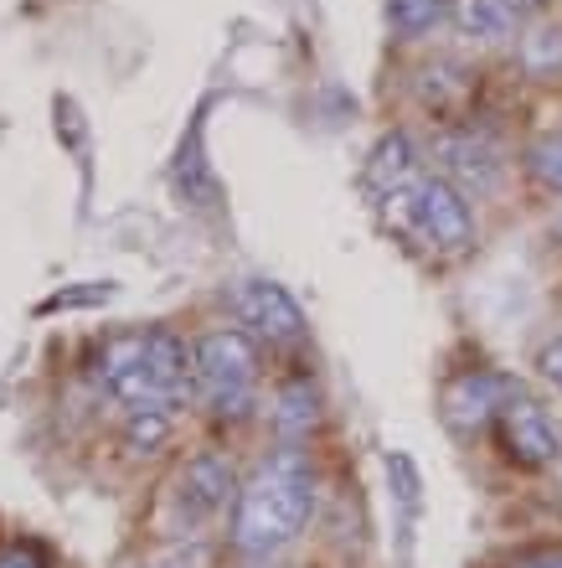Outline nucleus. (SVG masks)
Returning <instances> with one entry per match:
<instances>
[{
	"label": "nucleus",
	"mask_w": 562,
	"mask_h": 568,
	"mask_svg": "<svg viewBox=\"0 0 562 568\" xmlns=\"http://www.w3.org/2000/svg\"><path fill=\"white\" fill-rule=\"evenodd\" d=\"M268 424L279 434V445H305L320 424V393H315L310 377H284L274 388V404H268Z\"/></svg>",
	"instance_id": "9"
},
{
	"label": "nucleus",
	"mask_w": 562,
	"mask_h": 568,
	"mask_svg": "<svg viewBox=\"0 0 562 568\" xmlns=\"http://www.w3.org/2000/svg\"><path fill=\"white\" fill-rule=\"evenodd\" d=\"M192 373L196 393L207 398L217 419H243L253 408V388H258V346H253L248 331L217 326L207 336H196Z\"/></svg>",
	"instance_id": "2"
},
{
	"label": "nucleus",
	"mask_w": 562,
	"mask_h": 568,
	"mask_svg": "<svg viewBox=\"0 0 562 568\" xmlns=\"http://www.w3.org/2000/svg\"><path fill=\"white\" fill-rule=\"evenodd\" d=\"M552 233H558V239H562V207H558V223H552Z\"/></svg>",
	"instance_id": "22"
},
{
	"label": "nucleus",
	"mask_w": 562,
	"mask_h": 568,
	"mask_svg": "<svg viewBox=\"0 0 562 568\" xmlns=\"http://www.w3.org/2000/svg\"><path fill=\"white\" fill-rule=\"evenodd\" d=\"M392 207H398L402 227L418 233V239L439 248V254H464L474 243V212H470V196L459 192L454 181H445L439 171L423 176L413 192L402 196H387Z\"/></svg>",
	"instance_id": "3"
},
{
	"label": "nucleus",
	"mask_w": 562,
	"mask_h": 568,
	"mask_svg": "<svg viewBox=\"0 0 562 568\" xmlns=\"http://www.w3.org/2000/svg\"><path fill=\"white\" fill-rule=\"evenodd\" d=\"M176 434V419H171V408H134L130 419H124V445L134 455H155Z\"/></svg>",
	"instance_id": "15"
},
{
	"label": "nucleus",
	"mask_w": 562,
	"mask_h": 568,
	"mask_svg": "<svg viewBox=\"0 0 562 568\" xmlns=\"http://www.w3.org/2000/svg\"><path fill=\"white\" fill-rule=\"evenodd\" d=\"M237 491H243V486H237V470L223 449H196L176 476V517L186 527H202V523H212L227 501H237Z\"/></svg>",
	"instance_id": "5"
},
{
	"label": "nucleus",
	"mask_w": 562,
	"mask_h": 568,
	"mask_svg": "<svg viewBox=\"0 0 562 568\" xmlns=\"http://www.w3.org/2000/svg\"><path fill=\"white\" fill-rule=\"evenodd\" d=\"M517 62L527 78H558L562 73V27L558 21H537L532 31L517 37Z\"/></svg>",
	"instance_id": "13"
},
{
	"label": "nucleus",
	"mask_w": 562,
	"mask_h": 568,
	"mask_svg": "<svg viewBox=\"0 0 562 568\" xmlns=\"http://www.w3.org/2000/svg\"><path fill=\"white\" fill-rule=\"evenodd\" d=\"M367 181H371V192H382V196L413 192L418 181H423V171H418V145L402 135V130L382 135L367 155Z\"/></svg>",
	"instance_id": "10"
},
{
	"label": "nucleus",
	"mask_w": 562,
	"mask_h": 568,
	"mask_svg": "<svg viewBox=\"0 0 562 568\" xmlns=\"http://www.w3.org/2000/svg\"><path fill=\"white\" fill-rule=\"evenodd\" d=\"M449 21L464 42L474 47H505L517 42V21L521 16L505 6V0H454L449 6Z\"/></svg>",
	"instance_id": "11"
},
{
	"label": "nucleus",
	"mask_w": 562,
	"mask_h": 568,
	"mask_svg": "<svg viewBox=\"0 0 562 568\" xmlns=\"http://www.w3.org/2000/svg\"><path fill=\"white\" fill-rule=\"evenodd\" d=\"M315 465L310 449L279 445L233 501V548L243 558H274L315 517Z\"/></svg>",
	"instance_id": "1"
},
{
	"label": "nucleus",
	"mask_w": 562,
	"mask_h": 568,
	"mask_svg": "<svg viewBox=\"0 0 562 568\" xmlns=\"http://www.w3.org/2000/svg\"><path fill=\"white\" fill-rule=\"evenodd\" d=\"M495 424H501V445L505 455L517 465H532V470H542V465H558L562 460V434L558 424H552V414L537 398H527V393H517L511 404L495 414Z\"/></svg>",
	"instance_id": "7"
},
{
	"label": "nucleus",
	"mask_w": 562,
	"mask_h": 568,
	"mask_svg": "<svg viewBox=\"0 0 562 568\" xmlns=\"http://www.w3.org/2000/svg\"><path fill=\"white\" fill-rule=\"evenodd\" d=\"M527 176L542 186V192L562 196V130H548V135H537L532 145H527Z\"/></svg>",
	"instance_id": "16"
},
{
	"label": "nucleus",
	"mask_w": 562,
	"mask_h": 568,
	"mask_svg": "<svg viewBox=\"0 0 562 568\" xmlns=\"http://www.w3.org/2000/svg\"><path fill=\"white\" fill-rule=\"evenodd\" d=\"M454 0H387V27L398 31L402 42H423L449 21Z\"/></svg>",
	"instance_id": "14"
},
{
	"label": "nucleus",
	"mask_w": 562,
	"mask_h": 568,
	"mask_svg": "<svg viewBox=\"0 0 562 568\" xmlns=\"http://www.w3.org/2000/svg\"><path fill=\"white\" fill-rule=\"evenodd\" d=\"M0 568H47V564H42V554H37V548L11 542V548H0Z\"/></svg>",
	"instance_id": "19"
},
{
	"label": "nucleus",
	"mask_w": 562,
	"mask_h": 568,
	"mask_svg": "<svg viewBox=\"0 0 562 568\" xmlns=\"http://www.w3.org/2000/svg\"><path fill=\"white\" fill-rule=\"evenodd\" d=\"M233 311H237V321L268 346H295L299 336H305V311H299L295 295L274 280H237Z\"/></svg>",
	"instance_id": "6"
},
{
	"label": "nucleus",
	"mask_w": 562,
	"mask_h": 568,
	"mask_svg": "<svg viewBox=\"0 0 562 568\" xmlns=\"http://www.w3.org/2000/svg\"><path fill=\"white\" fill-rule=\"evenodd\" d=\"M521 393L517 377L505 373H490V367H474V373H459L445 383V419L454 429H480L501 414L511 398Z\"/></svg>",
	"instance_id": "8"
},
{
	"label": "nucleus",
	"mask_w": 562,
	"mask_h": 568,
	"mask_svg": "<svg viewBox=\"0 0 562 568\" xmlns=\"http://www.w3.org/2000/svg\"><path fill=\"white\" fill-rule=\"evenodd\" d=\"M517 568H562V554L558 548H548V554H527V558H517Z\"/></svg>",
	"instance_id": "20"
},
{
	"label": "nucleus",
	"mask_w": 562,
	"mask_h": 568,
	"mask_svg": "<svg viewBox=\"0 0 562 568\" xmlns=\"http://www.w3.org/2000/svg\"><path fill=\"white\" fill-rule=\"evenodd\" d=\"M537 373H542V377L552 383V388L562 393V336L542 342V352H537Z\"/></svg>",
	"instance_id": "18"
},
{
	"label": "nucleus",
	"mask_w": 562,
	"mask_h": 568,
	"mask_svg": "<svg viewBox=\"0 0 562 568\" xmlns=\"http://www.w3.org/2000/svg\"><path fill=\"white\" fill-rule=\"evenodd\" d=\"M382 470H387V486L398 496L402 511H418L423 507V476H418V465L402 455V449H387L382 455Z\"/></svg>",
	"instance_id": "17"
},
{
	"label": "nucleus",
	"mask_w": 562,
	"mask_h": 568,
	"mask_svg": "<svg viewBox=\"0 0 562 568\" xmlns=\"http://www.w3.org/2000/svg\"><path fill=\"white\" fill-rule=\"evenodd\" d=\"M429 155H433V165H439V176L454 181L464 196L501 192L505 155H501V145L490 135H480L474 124H445V130H433Z\"/></svg>",
	"instance_id": "4"
},
{
	"label": "nucleus",
	"mask_w": 562,
	"mask_h": 568,
	"mask_svg": "<svg viewBox=\"0 0 562 568\" xmlns=\"http://www.w3.org/2000/svg\"><path fill=\"white\" fill-rule=\"evenodd\" d=\"M505 6H511V11H517V16H537V11H542V6H548V0H505Z\"/></svg>",
	"instance_id": "21"
},
{
	"label": "nucleus",
	"mask_w": 562,
	"mask_h": 568,
	"mask_svg": "<svg viewBox=\"0 0 562 568\" xmlns=\"http://www.w3.org/2000/svg\"><path fill=\"white\" fill-rule=\"evenodd\" d=\"M470 93H474V78L454 58H433L418 68V104L433 109L439 120H454L459 109L470 104Z\"/></svg>",
	"instance_id": "12"
}]
</instances>
